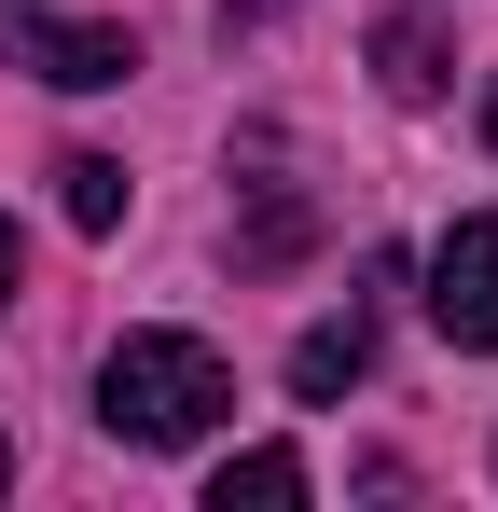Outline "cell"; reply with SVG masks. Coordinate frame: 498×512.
Segmentation results:
<instances>
[{
  "instance_id": "obj_1",
  "label": "cell",
  "mask_w": 498,
  "mask_h": 512,
  "mask_svg": "<svg viewBox=\"0 0 498 512\" xmlns=\"http://www.w3.org/2000/svg\"><path fill=\"white\" fill-rule=\"evenodd\" d=\"M97 416H111V443H139V457H180V443H208V429L236 416V374H222L208 333H125L97 360Z\"/></svg>"
},
{
  "instance_id": "obj_2",
  "label": "cell",
  "mask_w": 498,
  "mask_h": 512,
  "mask_svg": "<svg viewBox=\"0 0 498 512\" xmlns=\"http://www.w3.org/2000/svg\"><path fill=\"white\" fill-rule=\"evenodd\" d=\"M0 56L42 70V84H70V97H111L125 70H139L125 28H70V14H42V0H0Z\"/></svg>"
},
{
  "instance_id": "obj_3",
  "label": "cell",
  "mask_w": 498,
  "mask_h": 512,
  "mask_svg": "<svg viewBox=\"0 0 498 512\" xmlns=\"http://www.w3.org/2000/svg\"><path fill=\"white\" fill-rule=\"evenodd\" d=\"M388 291H402V263H360V291H346V319L291 346V402H346L360 374H374V319H388Z\"/></svg>"
},
{
  "instance_id": "obj_4",
  "label": "cell",
  "mask_w": 498,
  "mask_h": 512,
  "mask_svg": "<svg viewBox=\"0 0 498 512\" xmlns=\"http://www.w3.org/2000/svg\"><path fill=\"white\" fill-rule=\"evenodd\" d=\"M429 319L443 346H498V222H457L429 250Z\"/></svg>"
},
{
  "instance_id": "obj_5",
  "label": "cell",
  "mask_w": 498,
  "mask_h": 512,
  "mask_svg": "<svg viewBox=\"0 0 498 512\" xmlns=\"http://www.w3.org/2000/svg\"><path fill=\"white\" fill-rule=\"evenodd\" d=\"M291 499H305V457L291 443H249V457L208 471V512H291Z\"/></svg>"
},
{
  "instance_id": "obj_6",
  "label": "cell",
  "mask_w": 498,
  "mask_h": 512,
  "mask_svg": "<svg viewBox=\"0 0 498 512\" xmlns=\"http://www.w3.org/2000/svg\"><path fill=\"white\" fill-rule=\"evenodd\" d=\"M374 84L402 97V111L443 97V42H429V14H388V28H374Z\"/></svg>"
},
{
  "instance_id": "obj_7",
  "label": "cell",
  "mask_w": 498,
  "mask_h": 512,
  "mask_svg": "<svg viewBox=\"0 0 498 512\" xmlns=\"http://www.w3.org/2000/svg\"><path fill=\"white\" fill-rule=\"evenodd\" d=\"M56 208H70V236H111V222H125V167H111V153H70V167H56Z\"/></svg>"
},
{
  "instance_id": "obj_8",
  "label": "cell",
  "mask_w": 498,
  "mask_h": 512,
  "mask_svg": "<svg viewBox=\"0 0 498 512\" xmlns=\"http://www.w3.org/2000/svg\"><path fill=\"white\" fill-rule=\"evenodd\" d=\"M263 14H291V0H222V28H263Z\"/></svg>"
},
{
  "instance_id": "obj_9",
  "label": "cell",
  "mask_w": 498,
  "mask_h": 512,
  "mask_svg": "<svg viewBox=\"0 0 498 512\" xmlns=\"http://www.w3.org/2000/svg\"><path fill=\"white\" fill-rule=\"evenodd\" d=\"M14 277H28V250H14V222H0V305H14Z\"/></svg>"
},
{
  "instance_id": "obj_10",
  "label": "cell",
  "mask_w": 498,
  "mask_h": 512,
  "mask_svg": "<svg viewBox=\"0 0 498 512\" xmlns=\"http://www.w3.org/2000/svg\"><path fill=\"white\" fill-rule=\"evenodd\" d=\"M485 139H498V84H485Z\"/></svg>"
},
{
  "instance_id": "obj_11",
  "label": "cell",
  "mask_w": 498,
  "mask_h": 512,
  "mask_svg": "<svg viewBox=\"0 0 498 512\" xmlns=\"http://www.w3.org/2000/svg\"><path fill=\"white\" fill-rule=\"evenodd\" d=\"M0 485H14V443H0Z\"/></svg>"
}]
</instances>
